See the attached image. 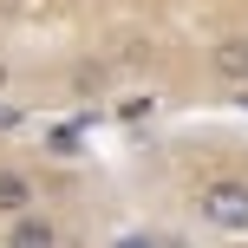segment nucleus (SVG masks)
Segmentation results:
<instances>
[{
    "label": "nucleus",
    "mask_w": 248,
    "mask_h": 248,
    "mask_svg": "<svg viewBox=\"0 0 248 248\" xmlns=\"http://www.w3.org/2000/svg\"><path fill=\"white\" fill-rule=\"evenodd\" d=\"M189 216L209 235H248V183L242 176H209L189 189Z\"/></svg>",
    "instance_id": "nucleus-1"
},
{
    "label": "nucleus",
    "mask_w": 248,
    "mask_h": 248,
    "mask_svg": "<svg viewBox=\"0 0 248 248\" xmlns=\"http://www.w3.org/2000/svg\"><path fill=\"white\" fill-rule=\"evenodd\" d=\"M0 248H65V235H59V222L46 209H26V216H7Z\"/></svg>",
    "instance_id": "nucleus-2"
},
{
    "label": "nucleus",
    "mask_w": 248,
    "mask_h": 248,
    "mask_svg": "<svg viewBox=\"0 0 248 248\" xmlns=\"http://www.w3.org/2000/svg\"><path fill=\"white\" fill-rule=\"evenodd\" d=\"M209 72L222 78V85H248V33H229V39H216L209 46Z\"/></svg>",
    "instance_id": "nucleus-3"
},
{
    "label": "nucleus",
    "mask_w": 248,
    "mask_h": 248,
    "mask_svg": "<svg viewBox=\"0 0 248 248\" xmlns=\"http://www.w3.org/2000/svg\"><path fill=\"white\" fill-rule=\"evenodd\" d=\"M26 209H39L33 176H26V170H13V163H0V216H26Z\"/></svg>",
    "instance_id": "nucleus-4"
},
{
    "label": "nucleus",
    "mask_w": 248,
    "mask_h": 248,
    "mask_svg": "<svg viewBox=\"0 0 248 248\" xmlns=\"http://www.w3.org/2000/svg\"><path fill=\"white\" fill-rule=\"evenodd\" d=\"M105 85H111V65H105V59H85V65H72V92H78V98H98Z\"/></svg>",
    "instance_id": "nucleus-5"
},
{
    "label": "nucleus",
    "mask_w": 248,
    "mask_h": 248,
    "mask_svg": "<svg viewBox=\"0 0 248 248\" xmlns=\"http://www.w3.org/2000/svg\"><path fill=\"white\" fill-rule=\"evenodd\" d=\"M150 111H157V92H124V98L111 105V118H118V124H144Z\"/></svg>",
    "instance_id": "nucleus-6"
},
{
    "label": "nucleus",
    "mask_w": 248,
    "mask_h": 248,
    "mask_svg": "<svg viewBox=\"0 0 248 248\" xmlns=\"http://www.w3.org/2000/svg\"><path fill=\"white\" fill-rule=\"evenodd\" d=\"M46 150H59V157H78V124H65V131H46Z\"/></svg>",
    "instance_id": "nucleus-7"
},
{
    "label": "nucleus",
    "mask_w": 248,
    "mask_h": 248,
    "mask_svg": "<svg viewBox=\"0 0 248 248\" xmlns=\"http://www.w3.org/2000/svg\"><path fill=\"white\" fill-rule=\"evenodd\" d=\"M20 124H26V111H20V105H0V131H20Z\"/></svg>",
    "instance_id": "nucleus-8"
},
{
    "label": "nucleus",
    "mask_w": 248,
    "mask_h": 248,
    "mask_svg": "<svg viewBox=\"0 0 248 248\" xmlns=\"http://www.w3.org/2000/svg\"><path fill=\"white\" fill-rule=\"evenodd\" d=\"M111 248H163V242H157V235H118Z\"/></svg>",
    "instance_id": "nucleus-9"
},
{
    "label": "nucleus",
    "mask_w": 248,
    "mask_h": 248,
    "mask_svg": "<svg viewBox=\"0 0 248 248\" xmlns=\"http://www.w3.org/2000/svg\"><path fill=\"white\" fill-rule=\"evenodd\" d=\"M7 78H13V65H7V59H0V92H7Z\"/></svg>",
    "instance_id": "nucleus-10"
}]
</instances>
